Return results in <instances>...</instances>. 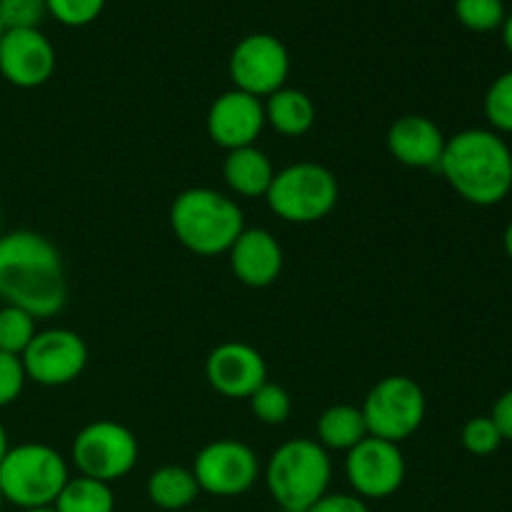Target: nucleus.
Here are the masks:
<instances>
[{"label": "nucleus", "mask_w": 512, "mask_h": 512, "mask_svg": "<svg viewBox=\"0 0 512 512\" xmlns=\"http://www.w3.org/2000/svg\"><path fill=\"white\" fill-rule=\"evenodd\" d=\"M248 400L250 410L263 425H283L293 413V400H290L288 390L270 380H265Z\"/></svg>", "instance_id": "393cba45"}, {"label": "nucleus", "mask_w": 512, "mask_h": 512, "mask_svg": "<svg viewBox=\"0 0 512 512\" xmlns=\"http://www.w3.org/2000/svg\"><path fill=\"white\" fill-rule=\"evenodd\" d=\"M190 470L198 480L200 493L215 495V498L245 495L260 478V463L255 450L233 438L213 440L200 448Z\"/></svg>", "instance_id": "9d476101"}, {"label": "nucleus", "mask_w": 512, "mask_h": 512, "mask_svg": "<svg viewBox=\"0 0 512 512\" xmlns=\"http://www.w3.org/2000/svg\"><path fill=\"white\" fill-rule=\"evenodd\" d=\"M205 128H208L210 140L228 153L255 145L265 128L263 100L243 90H225L210 105Z\"/></svg>", "instance_id": "2eb2a0df"}, {"label": "nucleus", "mask_w": 512, "mask_h": 512, "mask_svg": "<svg viewBox=\"0 0 512 512\" xmlns=\"http://www.w3.org/2000/svg\"><path fill=\"white\" fill-rule=\"evenodd\" d=\"M45 8L58 23L70 28H83L100 18L105 0H45Z\"/></svg>", "instance_id": "cd10ccee"}, {"label": "nucleus", "mask_w": 512, "mask_h": 512, "mask_svg": "<svg viewBox=\"0 0 512 512\" xmlns=\"http://www.w3.org/2000/svg\"><path fill=\"white\" fill-rule=\"evenodd\" d=\"M503 248L505 253H508V258L512 260V220L508 225H505V233H503Z\"/></svg>", "instance_id": "72a5a7b5"}, {"label": "nucleus", "mask_w": 512, "mask_h": 512, "mask_svg": "<svg viewBox=\"0 0 512 512\" xmlns=\"http://www.w3.org/2000/svg\"><path fill=\"white\" fill-rule=\"evenodd\" d=\"M305 512H370V508L355 493H325L313 508H308Z\"/></svg>", "instance_id": "7c9ffc66"}, {"label": "nucleus", "mask_w": 512, "mask_h": 512, "mask_svg": "<svg viewBox=\"0 0 512 512\" xmlns=\"http://www.w3.org/2000/svg\"><path fill=\"white\" fill-rule=\"evenodd\" d=\"M235 278L248 288H268L283 273V248L265 228H245L228 250Z\"/></svg>", "instance_id": "f3484780"}, {"label": "nucleus", "mask_w": 512, "mask_h": 512, "mask_svg": "<svg viewBox=\"0 0 512 512\" xmlns=\"http://www.w3.org/2000/svg\"><path fill=\"white\" fill-rule=\"evenodd\" d=\"M25 378L45 388H60L83 375L88 365V343L75 330H38L20 355Z\"/></svg>", "instance_id": "9b49d317"}, {"label": "nucleus", "mask_w": 512, "mask_h": 512, "mask_svg": "<svg viewBox=\"0 0 512 512\" xmlns=\"http://www.w3.org/2000/svg\"><path fill=\"white\" fill-rule=\"evenodd\" d=\"M228 73L235 90L255 98H268L288 83L290 53L275 35L250 33L230 53Z\"/></svg>", "instance_id": "1a4fd4ad"}, {"label": "nucleus", "mask_w": 512, "mask_h": 512, "mask_svg": "<svg viewBox=\"0 0 512 512\" xmlns=\"http://www.w3.org/2000/svg\"><path fill=\"white\" fill-rule=\"evenodd\" d=\"M3 505H5V498H3V493H0V512H3Z\"/></svg>", "instance_id": "e433bc0d"}, {"label": "nucleus", "mask_w": 512, "mask_h": 512, "mask_svg": "<svg viewBox=\"0 0 512 512\" xmlns=\"http://www.w3.org/2000/svg\"><path fill=\"white\" fill-rule=\"evenodd\" d=\"M68 480L65 458L45 443H20L0 460V493L20 510L53 508Z\"/></svg>", "instance_id": "39448f33"}, {"label": "nucleus", "mask_w": 512, "mask_h": 512, "mask_svg": "<svg viewBox=\"0 0 512 512\" xmlns=\"http://www.w3.org/2000/svg\"><path fill=\"white\" fill-rule=\"evenodd\" d=\"M205 380L223 398L248 400L268 380V365L253 345L228 340L210 350L205 360Z\"/></svg>", "instance_id": "4468645a"}, {"label": "nucleus", "mask_w": 512, "mask_h": 512, "mask_svg": "<svg viewBox=\"0 0 512 512\" xmlns=\"http://www.w3.org/2000/svg\"><path fill=\"white\" fill-rule=\"evenodd\" d=\"M265 125L285 138H300L315 125V103L298 88H280L263 103Z\"/></svg>", "instance_id": "6ab92c4d"}, {"label": "nucleus", "mask_w": 512, "mask_h": 512, "mask_svg": "<svg viewBox=\"0 0 512 512\" xmlns=\"http://www.w3.org/2000/svg\"><path fill=\"white\" fill-rule=\"evenodd\" d=\"M25 370L20 358L0 353V408H8L20 398L25 388Z\"/></svg>", "instance_id": "c756f323"}, {"label": "nucleus", "mask_w": 512, "mask_h": 512, "mask_svg": "<svg viewBox=\"0 0 512 512\" xmlns=\"http://www.w3.org/2000/svg\"><path fill=\"white\" fill-rule=\"evenodd\" d=\"M368 435L370 433L368 425H365L363 410L355 408V405H330L318 418V443L325 450H343V453H348L350 448H355Z\"/></svg>", "instance_id": "412c9836"}, {"label": "nucleus", "mask_w": 512, "mask_h": 512, "mask_svg": "<svg viewBox=\"0 0 512 512\" xmlns=\"http://www.w3.org/2000/svg\"><path fill=\"white\" fill-rule=\"evenodd\" d=\"M460 443H463V448L468 450L470 455L485 458V455H493L505 440L490 415H478V418H470L468 423L463 425Z\"/></svg>", "instance_id": "bb28decb"}, {"label": "nucleus", "mask_w": 512, "mask_h": 512, "mask_svg": "<svg viewBox=\"0 0 512 512\" xmlns=\"http://www.w3.org/2000/svg\"><path fill=\"white\" fill-rule=\"evenodd\" d=\"M10 443H8V430H5V425L0 423V460L5 458V453H8Z\"/></svg>", "instance_id": "f704fd0d"}, {"label": "nucleus", "mask_w": 512, "mask_h": 512, "mask_svg": "<svg viewBox=\"0 0 512 512\" xmlns=\"http://www.w3.org/2000/svg\"><path fill=\"white\" fill-rule=\"evenodd\" d=\"M48 15L45 0H0V25L3 30L38 28Z\"/></svg>", "instance_id": "c85d7f7f"}, {"label": "nucleus", "mask_w": 512, "mask_h": 512, "mask_svg": "<svg viewBox=\"0 0 512 512\" xmlns=\"http://www.w3.org/2000/svg\"><path fill=\"white\" fill-rule=\"evenodd\" d=\"M55 512H115V495L108 483L85 478H70L53 505Z\"/></svg>", "instance_id": "4be33fe9"}, {"label": "nucleus", "mask_w": 512, "mask_h": 512, "mask_svg": "<svg viewBox=\"0 0 512 512\" xmlns=\"http://www.w3.org/2000/svg\"><path fill=\"white\" fill-rule=\"evenodd\" d=\"M0 235H3V215H0Z\"/></svg>", "instance_id": "4c0bfd02"}, {"label": "nucleus", "mask_w": 512, "mask_h": 512, "mask_svg": "<svg viewBox=\"0 0 512 512\" xmlns=\"http://www.w3.org/2000/svg\"><path fill=\"white\" fill-rule=\"evenodd\" d=\"M438 170L450 188L470 205L493 208L512 190V150L488 128H468L445 143Z\"/></svg>", "instance_id": "f03ea898"}, {"label": "nucleus", "mask_w": 512, "mask_h": 512, "mask_svg": "<svg viewBox=\"0 0 512 512\" xmlns=\"http://www.w3.org/2000/svg\"><path fill=\"white\" fill-rule=\"evenodd\" d=\"M455 18L473 33H493L505 23V0H455Z\"/></svg>", "instance_id": "b1692460"}, {"label": "nucleus", "mask_w": 512, "mask_h": 512, "mask_svg": "<svg viewBox=\"0 0 512 512\" xmlns=\"http://www.w3.org/2000/svg\"><path fill=\"white\" fill-rule=\"evenodd\" d=\"M360 410L373 438L400 445L420 430L428 413V400L413 378L388 375L370 388Z\"/></svg>", "instance_id": "0eeeda50"}, {"label": "nucleus", "mask_w": 512, "mask_h": 512, "mask_svg": "<svg viewBox=\"0 0 512 512\" xmlns=\"http://www.w3.org/2000/svg\"><path fill=\"white\" fill-rule=\"evenodd\" d=\"M0 298L38 318L58 315L68 303V275L60 250L35 230L0 235Z\"/></svg>", "instance_id": "f257e3e1"}, {"label": "nucleus", "mask_w": 512, "mask_h": 512, "mask_svg": "<svg viewBox=\"0 0 512 512\" xmlns=\"http://www.w3.org/2000/svg\"><path fill=\"white\" fill-rule=\"evenodd\" d=\"M340 198V185L333 170L320 163H293L278 170L265 200L285 223L310 225L328 218Z\"/></svg>", "instance_id": "423d86ee"}, {"label": "nucleus", "mask_w": 512, "mask_h": 512, "mask_svg": "<svg viewBox=\"0 0 512 512\" xmlns=\"http://www.w3.org/2000/svg\"><path fill=\"white\" fill-rule=\"evenodd\" d=\"M55 48L40 28L3 30L0 75L15 88H40L55 73Z\"/></svg>", "instance_id": "ddd939ff"}, {"label": "nucleus", "mask_w": 512, "mask_h": 512, "mask_svg": "<svg viewBox=\"0 0 512 512\" xmlns=\"http://www.w3.org/2000/svg\"><path fill=\"white\" fill-rule=\"evenodd\" d=\"M490 418H493V423L498 425L503 440L512 443V388L505 390V393L495 400Z\"/></svg>", "instance_id": "2f4dec72"}, {"label": "nucleus", "mask_w": 512, "mask_h": 512, "mask_svg": "<svg viewBox=\"0 0 512 512\" xmlns=\"http://www.w3.org/2000/svg\"><path fill=\"white\" fill-rule=\"evenodd\" d=\"M503 43H505V48H508V53L512 55V13H508L505 15V23H503Z\"/></svg>", "instance_id": "473e14b6"}, {"label": "nucleus", "mask_w": 512, "mask_h": 512, "mask_svg": "<svg viewBox=\"0 0 512 512\" xmlns=\"http://www.w3.org/2000/svg\"><path fill=\"white\" fill-rule=\"evenodd\" d=\"M145 490H148V500L155 508L168 512L190 508L200 495L193 470L183 468V465H163V468H158L148 478Z\"/></svg>", "instance_id": "aec40b11"}, {"label": "nucleus", "mask_w": 512, "mask_h": 512, "mask_svg": "<svg viewBox=\"0 0 512 512\" xmlns=\"http://www.w3.org/2000/svg\"><path fill=\"white\" fill-rule=\"evenodd\" d=\"M70 458L80 475L110 485L138 465L140 445L133 430L123 423L95 420L75 435Z\"/></svg>", "instance_id": "6e6552de"}, {"label": "nucleus", "mask_w": 512, "mask_h": 512, "mask_svg": "<svg viewBox=\"0 0 512 512\" xmlns=\"http://www.w3.org/2000/svg\"><path fill=\"white\" fill-rule=\"evenodd\" d=\"M223 178L228 188L243 198H265L275 178V168L263 150L248 145L225 155Z\"/></svg>", "instance_id": "a211bd4d"}, {"label": "nucleus", "mask_w": 512, "mask_h": 512, "mask_svg": "<svg viewBox=\"0 0 512 512\" xmlns=\"http://www.w3.org/2000/svg\"><path fill=\"white\" fill-rule=\"evenodd\" d=\"M445 143L448 138L443 135L440 125L425 115H403L390 125L388 135H385L388 153L398 163L418 170H438Z\"/></svg>", "instance_id": "dca6fc26"}, {"label": "nucleus", "mask_w": 512, "mask_h": 512, "mask_svg": "<svg viewBox=\"0 0 512 512\" xmlns=\"http://www.w3.org/2000/svg\"><path fill=\"white\" fill-rule=\"evenodd\" d=\"M333 463L318 440L295 438L275 448L265 465V485L285 512L313 508L330 488Z\"/></svg>", "instance_id": "20e7f679"}, {"label": "nucleus", "mask_w": 512, "mask_h": 512, "mask_svg": "<svg viewBox=\"0 0 512 512\" xmlns=\"http://www.w3.org/2000/svg\"><path fill=\"white\" fill-rule=\"evenodd\" d=\"M0 38H3V25H0Z\"/></svg>", "instance_id": "58836bf2"}, {"label": "nucleus", "mask_w": 512, "mask_h": 512, "mask_svg": "<svg viewBox=\"0 0 512 512\" xmlns=\"http://www.w3.org/2000/svg\"><path fill=\"white\" fill-rule=\"evenodd\" d=\"M20 512H55L53 508H38V510H20Z\"/></svg>", "instance_id": "c9c22d12"}, {"label": "nucleus", "mask_w": 512, "mask_h": 512, "mask_svg": "<svg viewBox=\"0 0 512 512\" xmlns=\"http://www.w3.org/2000/svg\"><path fill=\"white\" fill-rule=\"evenodd\" d=\"M170 228L185 250L215 258L233 248L245 230L240 205L213 188H188L170 205Z\"/></svg>", "instance_id": "7ed1b4c3"}, {"label": "nucleus", "mask_w": 512, "mask_h": 512, "mask_svg": "<svg viewBox=\"0 0 512 512\" xmlns=\"http://www.w3.org/2000/svg\"><path fill=\"white\" fill-rule=\"evenodd\" d=\"M483 110L495 133H512V70H505L490 83Z\"/></svg>", "instance_id": "a878e982"}, {"label": "nucleus", "mask_w": 512, "mask_h": 512, "mask_svg": "<svg viewBox=\"0 0 512 512\" xmlns=\"http://www.w3.org/2000/svg\"><path fill=\"white\" fill-rule=\"evenodd\" d=\"M35 318L15 305H3L0 308V353H8L20 358L30 340L35 338Z\"/></svg>", "instance_id": "5701e85b"}, {"label": "nucleus", "mask_w": 512, "mask_h": 512, "mask_svg": "<svg viewBox=\"0 0 512 512\" xmlns=\"http://www.w3.org/2000/svg\"><path fill=\"white\" fill-rule=\"evenodd\" d=\"M345 478L363 500H383L405 483V458L398 443L368 435L345 453Z\"/></svg>", "instance_id": "f8f14e48"}]
</instances>
